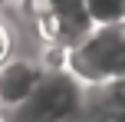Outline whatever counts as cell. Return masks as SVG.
I'll use <instances>...</instances> for the list:
<instances>
[{"instance_id": "4", "label": "cell", "mask_w": 125, "mask_h": 122, "mask_svg": "<svg viewBox=\"0 0 125 122\" xmlns=\"http://www.w3.org/2000/svg\"><path fill=\"white\" fill-rule=\"evenodd\" d=\"M89 20L95 23H122L125 20V0H86Z\"/></svg>"}, {"instance_id": "3", "label": "cell", "mask_w": 125, "mask_h": 122, "mask_svg": "<svg viewBox=\"0 0 125 122\" xmlns=\"http://www.w3.org/2000/svg\"><path fill=\"white\" fill-rule=\"evenodd\" d=\"M43 76H46V66L40 53L13 50L7 59H0V116L23 106Z\"/></svg>"}, {"instance_id": "2", "label": "cell", "mask_w": 125, "mask_h": 122, "mask_svg": "<svg viewBox=\"0 0 125 122\" xmlns=\"http://www.w3.org/2000/svg\"><path fill=\"white\" fill-rule=\"evenodd\" d=\"M82 99H86L82 83H76L66 69H46L30 99L7 112L3 122H79Z\"/></svg>"}, {"instance_id": "7", "label": "cell", "mask_w": 125, "mask_h": 122, "mask_svg": "<svg viewBox=\"0 0 125 122\" xmlns=\"http://www.w3.org/2000/svg\"><path fill=\"white\" fill-rule=\"evenodd\" d=\"M0 3H3V0H0Z\"/></svg>"}, {"instance_id": "6", "label": "cell", "mask_w": 125, "mask_h": 122, "mask_svg": "<svg viewBox=\"0 0 125 122\" xmlns=\"http://www.w3.org/2000/svg\"><path fill=\"white\" fill-rule=\"evenodd\" d=\"M0 122H3V116H0Z\"/></svg>"}, {"instance_id": "5", "label": "cell", "mask_w": 125, "mask_h": 122, "mask_svg": "<svg viewBox=\"0 0 125 122\" xmlns=\"http://www.w3.org/2000/svg\"><path fill=\"white\" fill-rule=\"evenodd\" d=\"M13 53V33H10V26L0 20V59H7Z\"/></svg>"}, {"instance_id": "1", "label": "cell", "mask_w": 125, "mask_h": 122, "mask_svg": "<svg viewBox=\"0 0 125 122\" xmlns=\"http://www.w3.org/2000/svg\"><path fill=\"white\" fill-rule=\"evenodd\" d=\"M66 73L82 86H105L125 79V20L95 23L66 50Z\"/></svg>"}]
</instances>
